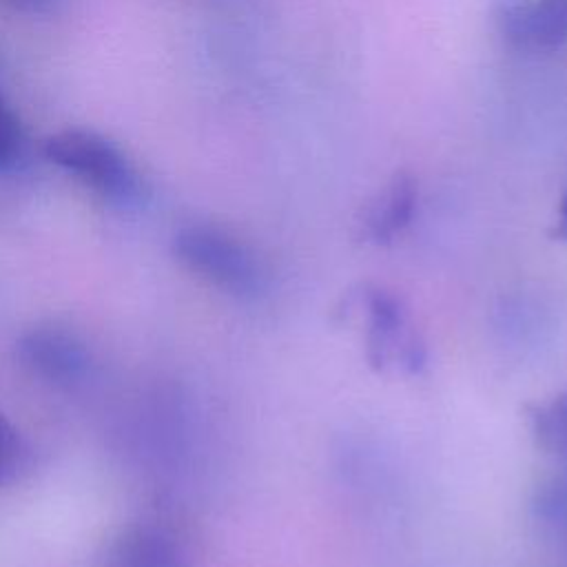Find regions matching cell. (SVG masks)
<instances>
[{
    "mask_svg": "<svg viewBox=\"0 0 567 567\" xmlns=\"http://www.w3.org/2000/svg\"><path fill=\"white\" fill-rule=\"evenodd\" d=\"M44 157L100 197L128 208L142 204L146 188L128 155L109 137L86 128H64L42 144Z\"/></svg>",
    "mask_w": 567,
    "mask_h": 567,
    "instance_id": "1",
    "label": "cell"
},
{
    "mask_svg": "<svg viewBox=\"0 0 567 567\" xmlns=\"http://www.w3.org/2000/svg\"><path fill=\"white\" fill-rule=\"evenodd\" d=\"M175 257L195 275L237 299H257L268 288L261 259L237 237L213 226H186L173 237Z\"/></svg>",
    "mask_w": 567,
    "mask_h": 567,
    "instance_id": "2",
    "label": "cell"
},
{
    "mask_svg": "<svg viewBox=\"0 0 567 567\" xmlns=\"http://www.w3.org/2000/svg\"><path fill=\"white\" fill-rule=\"evenodd\" d=\"M357 308L365 326V357L374 370L416 374L425 365V343L401 297L365 286L357 295Z\"/></svg>",
    "mask_w": 567,
    "mask_h": 567,
    "instance_id": "3",
    "label": "cell"
},
{
    "mask_svg": "<svg viewBox=\"0 0 567 567\" xmlns=\"http://www.w3.org/2000/svg\"><path fill=\"white\" fill-rule=\"evenodd\" d=\"M16 346L22 365L53 385H75L91 372L86 343L60 326H35L22 332Z\"/></svg>",
    "mask_w": 567,
    "mask_h": 567,
    "instance_id": "4",
    "label": "cell"
},
{
    "mask_svg": "<svg viewBox=\"0 0 567 567\" xmlns=\"http://www.w3.org/2000/svg\"><path fill=\"white\" fill-rule=\"evenodd\" d=\"M494 20L518 51L549 53L567 44V0H501Z\"/></svg>",
    "mask_w": 567,
    "mask_h": 567,
    "instance_id": "5",
    "label": "cell"
},
{
    "mask_svg": "<svg viewBox=\"0 0 567 567\" xmlns=\"http://www.w3.org/2000/svg\"><path fill=\"white\" fill-rule=\"evenodd\" d=\"M419 199L416 182L399 173L383 193L368 206L363 221H361V237L370 244H390L396 235H401L414 217Z\"/></svg>",
    "mask_w": 567,
    "mask_h": 567,
    "instance_id": "6",
    "label": "cell"
},
{
    "mask_svg": "<svg viewBox=\"0 0 567 567\" xmlns=\"http://www.w3.org/2000/svg\"><path fill=\"white\" fill-rule=\"evenodd\" d=\"M113 567H186L184 551L173 536L157 527L126 529L111 549Z\"/></svg>",
    "mask_w": 567,
    "mask_h": 567,
    "instance_id": "7",
    "label": "cell"
},
{
    "mask_svg": "<svg viewBox=\"0 0 567 567\" xmlns=\"http://www.w3.org/2000/svg\"><path fill=\"white\" fill-rule=\"evenodd\" d=\"M527 423L536 445L567 465V390L527 408Z\"/></svg>",
    "mask_w": 567,
    "mask_h": 567,
    "instance_id": "8",
    "label": "cell"
},
{
    "mask_svg": "<svg viewBox=\"0 0 567 567\" xmlns=\"http://www.w3.org/2000/svg\"><path fill=\"white\" fill-rule=\"evenodd\" d=\"M24 148L22 124L11 104L0 93V171L11 168Z\"/></svg>",
    "mask_w": 567,
    "mask_h": 567,
    "instance_id": "9",
    "label": "cell"
},
{
    "mask_svg": "<svg viewBox=\"0 0 567 567\" xmlns=\"http://www.w3.org/2000/svg\"><path fill=\"white\" fill-rule=\"evenodd\" d=\"M20 458H22V441L18 436V430L0 412V483H4L16 474Z\"/></svg>",
    "mask_w": 567,
    "mask_h": 567,
    "instance_id": "10",
    "label": "cell"
},
{
    "mask_svg": "<svg viewBox=\"0 0 567 567\" xmlns=\"http://www.w3.org/2000/svg\"><path fill=\"white\" fill-rule=\"evenodd\" d=\"M2 2L27 13H49L55 9L60 0H2Z\"/></svg>",
    "mask_w": 567,
    "mask_h": 567,
    "instance_id": "11",
    "label": "cell"
},
{
    "mask_svg": "<svg viewBox=\"0 0 567 567\" xmlns=\"http://www.w3.org/2000/svg\"><path fill=\"white\" fill-rule=\"evenodd\" d=\"M551 235H554L556 239L567 241V188H565V195H563V199H560V206H558V215H556V224H554Z\"/></svg>",
    "mask_w": 567,
    "mask_h": 567,
    "instance_id": "12",
    "label": "cell"
}]
</instances>
